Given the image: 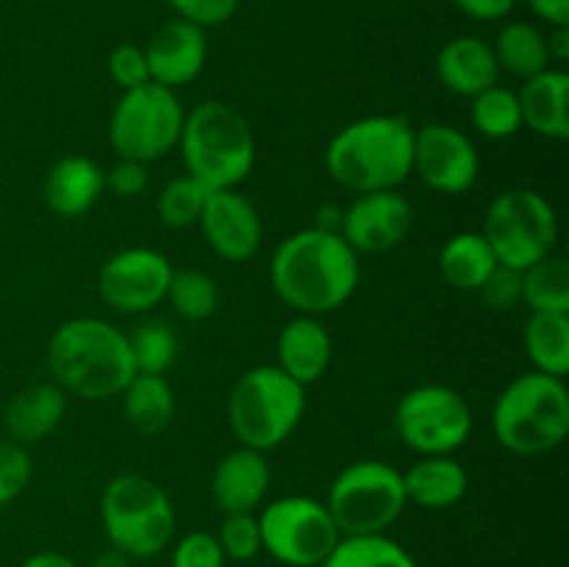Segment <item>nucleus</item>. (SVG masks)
I'll use <instances>...</instances> for the list:
<instances>
[{
	"mask_svg": "<svg viewBox=\"0 0 569 567\" xmlns=\"http://www.w3.org/2000/svg\"><path fill=\"white\" fill-rule=\"evenodd\" d=\"M359 256L339 231L306 228L278 245L270 261V284L278 298L300 315H328L359 287Z\"/></svg>",
	"mask_w": 569,
	"mask_h": 567,
	"instance_id": "nucleus-1",
	"label": "nucleus"
},
{
	"mask_svg": "<svg viewBox=\"0 0 569 567\" xmlns=\"http://www.w3.org/2000/svg\"><path fill=\"white\" fill-rule=\"evenodd\" d=\"M48 365L56 387L83 400L122 395L128 381L137 376L128 337L98 317L61 322L50 337Z\"/></svg>",
	"mask_w": 569,
	"mask_h": 567,
	"instance_id": "nucleus-2",
	"label": "nucleus"
},
{
	"mask_svg": "<svg viewBox=\"0 0 569 567\" xmlns=\"http://www.w3.org/2000/svg\"><path fill=\"white\" fill-rule=\"evenodd\" d=\"M415 128L406 117L376 115L345 126L326 150V167L350 192L398 189L411 176Z\"/></svg>",
	"mask_w": 569,
	"mask_h": 567,
	"instance_id": "nucleus-3",
	"label": "nucleus"
},
{
	"mask_svg": "<svg viewBox=\"0 0 569 567\" xmlns=\"http://www.w3.org/2000/svg\"><path fill=\"white\" fill-rule=\"evenodd\" d=\"M187 176L206 189H237L256 165V137L233 106L206 100L183 117L181 137Z\"/></svg>",
	"mask_w": 569,
	"mask_h": 567,
	"instance_id": "nucleus-4",
	"label": "nucleus"
},
{
	"mask_svg": "<svg viewBox=\"0 0 569 567\" xmlns=\"http://www.w3.org/2000/svg\"><path fill=\"white\" fill-rule=\"evenodd\" d=\"M495 439L520 456L559 448L569 431V392L565 378L526 372L498 395L492 409Z\"/></svg>",
	"mask_w": 569,
	"mask_h": 567,
	"instance_id": "nucleus-5",
	"label": "nucleus"
},
{
	"mask_svg": "<svg viewBox=\"0 0 569 567\" xmlns=\"http://www.w3.org/2000/svg\"><path fill=\"white\" fill-rule=\"evenodd\" d=\"M306 387L278 365L242 372L228 398V426L242 448L272 450L289 439L306 409Z\"/></svg>",
	"mask_w": 569,
	"mask_h": 567,
	"instance_id": "nucleus-6",
	"label": "nucleus"
},
{
	"mask_svg": "<svg viewBox=\"0 0 569 567\" xmlns=\"http://www.w3.org/2000/svg\"><path fill=\"white\" fill-rule=\"evenodd\" d=\"M100 520L111 548L128 559L159 556L176 534V509L170 498L159 484L139 472H122L106 484Z\"/></svg>",
	"mask_w": 569,
	"mask_h": 567,
	"instance_id": "nucleus-7",
	"label": "nucleus"
},
{
	"mask_svg": "<svg viewBox=\"0 0 569 567\" xmlns=\"http://www.w3.org/2000/svg\"><path fill=\"white\" fill-rule=\"evenodd\" d=\"M403 472L387 461L365 459L345 467L328 489L326 509L342 537L387 534L406 509Z\"/></svg>",
	"mask_w": 569,
	"mask_h": 567,
	"instance_id": "nucleus-8",
	"label": "nucleus"
},
{
	"mask_svg": "<svg viewBox=\"0 0 569 567\" xmlns=\"http://www.w3.org/2000/svg\"><path fill=\"white\" fill-rule=\"evenodd\" d=\"M483 237L498 265L522 272L550 256L559 239V217L533 189H509L489 206Z\"/></svg>",
	"mask_w": 569,
	"mask_h": 567,
	"instance_id": "nucleus-9",
	"label": "nucleus"
},
{
	"mask_svg": "<svg viewBox=\"0 0 569 567\" xmlns=\"http://www.w3.org/2000/svg\"><path fill=\"white\" fill-rule=\"evenodd\" d=\"M183 109L176 92L148 81L122 92L109 122L111 148L120 159L150 165L178 145L183 126Z\"/></svg>",
	"mask_w": 569,
	"mask_h": 567,
	"instance_id": "nucleus-10",
	"label": "nucleus"
},
{
	"mask_svg": "<svg viewBox=\"0 0 569 567\" xmlns=\"http://www.w3.org/2000/svg\"><path fill=\"white\" fill-rule=\"evenodd\" d=\"M261 550L287 567H320L342 539L326 504L306 495H287L259 515Z\"/></svg>",
	"mask_w": 569,
	"mask_h": 567,
	"instance_id": "nucleus-11",
	"label": "nucleus"
},
{
	"mask_svg": "<svg viewBox=\"0 0 569 567\" xmlns=\"http://www.w3.org/2000/svg\"><path fill=\"white\" fill-rule=\"evenodd\" d=\"M395 426L406 448L422 456H448L470 437L472 411L456 389L422 384L400 398Z\"/></svg>",
	"mask_w": 569,
	"mask_h": 567,
	"instance_id": "nucleus-12",
	"label": "nucleus"
},
{
	"mask_svg": "<svg viewBox=\"0 0 569 567\" xmlns=\"http://www.w3.org/2000/svg\"><path fill=\"white\" fill-rule=\"evenodd\" d=\"M172 267L153 248H126L111 256L98 276V292L111 309L139 315L167 298Z\"/></svg>",
	"mask_w": 569,
	"mask_h": 567,
	"instance_id": "nucleus-13",
	"label": "nucleus"
},
{
	"mask_svg": "<svg viewBox=\"0 0 569 567\" xmlns=\"http://www.w3.org/2000/svg\"><path fill=\"white\" fill-rule=\"evenodd\" d=\"M411 172L426 187L442 195H461L478 181L481 159L467 133L448 122H428L415 131V159Z\"/></svg>",
	"mask_w": 569,
	"mask_h": 567,
	"instance_id": "nucleus-14",
	"label": "nucleus"
},
{
	"mask_svg": "<svg viewBox=\"0 0 569 567\" xmlns=\"http://www.w3.org/2000/svg\"><path fill=\"white\" fill-rule=\"evenodd\" d=\"M415 226V209L395 189L365 192L342 211L339 233L356 253H387L409 237Z\"/></svg>",
	"mask_w": 569,
	"mask_h": 567,
	"instance_id": "nucleus-15",
	"label": "nucleus"
},
{
	"mask_svg": "<svg viewBox=\"0 0 569 567\" xmlns=\"http://www.w3.org/2000/svg\"><path fill=\"white\" fill-rule=\"evenodd\" d=\"M198 226L217 256L228 261H248L261 245V217L237 189L209 192Z\"/></svg>",
	"mask_w": 569,
	"mask_h": 567,
	"instance_id": "nucleus-16",
	"label": "nucleus"
},
{
	"mask_svg": "<svg viewBox=\"0 0 569 567\" xmlns=\"http://www.w3.org/2000/svg\"><path fill=\"white\" fill-rule=\"evenodd\" d=\"M206 56H209V44H206L203 28L192 26L181 17L164 22L144 48L150 81L167 89L192 83L203 70Z\"/></svg>",
	"mask_w": 569,
	"mask_h": 567,
	"instance_id": "nucleus-17",
	"label": "nucleus"
},
{
	"mask_svg": "<svg viewBox=\"0 0 569 567\" xmlns=\"http://www.w3.org/2000/svg\"><path fill=\"white\" fill-rule=\"evenodd\" d=\"M270 489V465L253 448H237L217 465L211 476V498L226 515L256 511Z\"/></svg>",
	"mask_w": 569,
	"mask_h": 567,
	"instance_id": "nucleus-18",
	"label": "nucleus"
},
{
	"mask_svg": "<svg viewBox=\"0 0 569 567\" xmlns=\"http://www.w3.org/2000/svg\"><path fill=\"white\" fill-rule=\"evenodd\" d=\"M331 354V334L317 317H295L278 334V367L300 387H309L326 376Z\"/></svg>",
	"mask_w": 569,
	"mask_h": 567,
	"instance_id": "nucleus-19",
	"label": "nucleus"
},
{
	"mask_svg": "<svg viewBox=\"0 0 569 567\" xmlns=\"http://www.w3.org/2000/svg\"><path fill=\"white\" fill-rule=\"evenodd\" d=\"M522 126L533 133L548 139L569 137V76L565 70L537 72L526 78L522 89L517 92Z\"/></svg>",
	"mask_w": 569,
	"mask_h": 567,
	"instance_id": "nucleus-20",
	"label": "nucleus"
},
{
	"mask_svg": "<svg viewBox=\"0 0 569 567\" xmlns=\"http://www.w3.org/2000/svg\"><path fill=\"white\" fill-rule=\"evenodd\" d=\"M437 76L450 92L472 100L498 83L500 67L487 42L478 37H456L439 50Z\"/></svg>",
	"mask_w": 569,
	"mask_h": 567,
	"instance_id": "nucleus-21",
	"label": "nucleus"
},
{
	"mask_svg": "<svg viewBox=\"0 0 569 567\" xmlns=\"http://www.w3.org/2000/svg\"><path fill=\"white\" fill-rule=\"evenodd\" d=\"M106 189V176L87 156H64L44 178V200L59 217H81Z\"/></svg>",
	"mask_w": 569,
	"mask_h": 567,
	"instance_id": "nucleus-22",
	"label": "nucleus"
},
{
	"mask_svg": "<svg viewBox=\"0 0 569 567\" xmlns=\"http://www.w3.org/2000/svg\"><path fill=\"white\" fill-rule=\"evenodd\" d=\"M67 409V395L56 384H31L6 406V431L14 442L33 445L59 428Z\"/></svg>",
	"mask_w": 569,
	"mask_h": 567,
	"instance_id": "nucleus-23",
	"label": "nucleus"
},
{
	"mask_svg": "<svg viewBox=\"0 0 569 567\" xmlns=\"http://www.w3.org/2000/svg\"><path fill=\"white\" fill-rule=\"evenodd\" d=\"M467 470L450 456H422L403 472L406 500L422 509H448L467 493Z\"/></svg>",
	"mask_w": 569,
	"mask_h": 567,
	"instance_id": "nucleus-24",
	"label": "nucleus"
},
{
	"mask_svg": "<svg viewBox=\"0 0 569 567\" xmlns=\"http://www.w3.org/2000/svg\"><path fill=\"white\" fill-rule=\"evenodd\" d=\"M495 267H498V259H495L487 237L476 231L450 237L439 253V272L459 292H478L483 281L492 276Z\"/></svg>",
	"mask_w": 569,
	"mask_h": 567,
	"instance_id": "nucleus-25",
	"label": "nucleus"
},
{
	"mask_svg": "<svg viewBox=\"0 0 569 567\" xmlns=\"http://www.w3.org/2000/svg\"><path fill=\"white\" fill-rule=\"evenodd\" d=\"M122 411L139 434H159L176 415V395L164 376L137 372L122 389Z\"/></svg>",
	"mask_w": 569,
	"mask_h": 567,
	"instance_id": "nucleus-26",
	"label": "nucleus"
},
{
	"mask_svg": "<svg viewBox=\"0 0 569 567\" xmlns=\"http://www.w3.org/2000/svg\"><path fill=\"white\" fill-rule=\"evenodd\" d=\"M526 350L537 372L565 378L569 370V315L531 311L526 326Z\"/></svg>",
	"mask_w": 569,
	"mask_h": 567,
	"instance_id": "nucleus-27",
	"label": "nucleus"
},
{
	"mask_svg": "<svg viewBox=\"0 0 569 567\" xmlns=\"http://www.w3.org/2000/svg\"><path fill=\"white\" fill-rule=\"evenodd\" d=\"M492 50L498 67L509 70L511 76H520L522 81L548 70L550 64L548 37L531 22H509L498 33V42H495Z\"/></svg>",
	"mask_w": 569,
	"mask_h": 567,
	"instance_id": "nucleus-28",
	"label": "nucleus"
},
{
	"mask_svg": "<svg viewBox=\"0 0 569 567\" xmlns=\"http://www.w3.org/2000/svg\"><path fill=\"white\" fill-rule=\"evenodd\" d=\"M531 311L569 315V265L559 256H545L522 270V298Z\"/></svg>",
	"mask_w": 569,
	"mask_h": 567,
	"instance_id": "nucleus-29",
	"label": "nucleus"
},
{
	"mask_svg": "<svg viewBox=\"0 0 569 567\" xmlns=\"http://www.w3.org/2000/svg\"><path fill=\"white\" fill-rule=\"evenodd\" d=\"M320 567H420L415 556L387 534L342 537Z\"/></svg>",
	"mask_w": 569,
	"mask_h": 567,
	"instance_id": "nucleus-30",
	"label": "nucleus"
},
{
	"mask_svg": "<svg viewBox=\"0 0 569 567\" xmlns=\"http://www.w3.org/2000/svg\"><path fill=\"white\" fill-rule=\"evenodd\" d=\"M472 126L489 139H506L515 137L522 128L520 117V103H517V94L509 92L503 87H489L487 92L476 94L470 106Z\"/></svg>",
	"mask_w": 569,
	"mask_h": 567,
	"instance_id": "nucleus-31",
	"label": "nucleus"
},
{
	"mask_svg": "<svg viewBox=\"0 0 569 567\" xmlns=\"http://www.w3.org/2000/svg\"><path fill=\"white\" fill-rule=\"evenodd\" d=\"M167 298L183 320H206L217 309V284L203 270H172Z\"/></svg>",
	"mask_w": 569,
	"mask_h": 567,
	"instance_id": "nucleus-32",
	"label": "nucleus"
},
{
	"mask_svg": "<svg viewBox=\"0 0 569 567\" xmlns=\"http://www.w3.org/2000/svg\"><path fill=\"white\" fill-rule=\"evenodd\" d=\"M211 189H206L198 178L178 176L167 183L156 200V211H159L161 222L170 228H189L200 220L203 215L206 198Z\"/></svg>",
	"mask_w": 569,
	"mask_h": 567,
	"instance_id": "nucleus-33",
	"label": "nucleus"
},
{
	"mask_svg": "<svg viewBox=\"0 0 569 567\" xmlns=\"http://www.w3.org/2000/svg\"><path fill=\"white\" fill-rule=\"evenodd\" d=\"M131 345L133 370L148 372V376H164L167 367L172 365L178 350V339L164 322H144L128 337Z\"/></svg>",
	"mask_w": 569,
	"mask_h": 567,
	"instance_id": "nucleus-34",
	"label": "nucleus"
},
{
	"mask_svg": "<svg viewBox=\"0 0 569 567\" xmlns=\"http://www.w3.org/2000/svg\"><path fill=\"white\" fill-rule=\"evenodd\" d=\"M220 543L226 559L233 561H250L261 554V531L259 517L253 511H237V515H226L220 531L214 534Z\"/></svg>",
	"mask_w": 569,
	"mask_h": 567,
	"instance_id": "nucleus-35",
	"label": "nucleus"
},
{
	"mask_svg": "<svg viewBox=\"0 0 569 567\" xmlns=\"http://www.w3.org/2000/svg\"><path fill=\"white\" fill-rule=\"evenodd\" d=\"M31 472L33 465L26 445L14 439H0V506L11 504L26 493Z\"/></svg>",
	"mask_w": 569,
	"mask_h": 567,
	"instance_id": "nucleus-36",
	"label": "nucleus"
},
{
	"mask_svg": "<svg viewBox=\"0 0 569 567\" xmlns=\"http://www.w3.org/2000/svg\"><path fill=\"white\" fill-rule=\"evenodd\" d=\"M226 561L214 534L189 531L172 548L170 567H226Z\"/></svg>",
	"mask_w": 569,
	"mask_h": 567,
	"instance_id": "nucleus-37",
	"label": "nucleus"
},
{
	"mask_svg": "<svg viewBox=\"0 0 569 567\" xmlns=\"http://www.w3.org/2000/svg\"><path fill=\"white\" fill-rule=\"evenodd\" d=\"M109 72L111 81H114L122 92L137 89L150 81L148 59H144V50L137 48V44H117L109 56Z\"/></svg>",
	"mask_w": 569,
	"mask_h": 567,
	"instance_id": "nucleus-38",
	"label": "nucleus"
},
{
	"mask_svg": "<svg viewBox=\"0 0 569 567\" xmlns=\"http://www.w3.org/2000/svg\"><path fill=\"white\" fill-rule=\"evenodd\" d=\"M178 17L198 28L222 26L231 20L239 9V0H170Z\"/></svg>",
	"mask_w": 569,
	"mask_h": 567,
	"instance_id": "nucleus-39",
	"label": "nucleus"
},
{
	"mask_svg": "<svg viewBox=\"0 0 569 567\" xmlns=\"http://www.w3.org/2000/svg\"><path fill=\"white\" fill-rule=\"evenodd\" d=\"M478 292L492 309H511L522 298V272L498 265Z\"/></svg>",
	"mask_w": 569,
	"mask_h": 567,
	"instance_id": "nucleus-40",
	"label": "nucleus"
},
{
	"mask_svg": "<svg viewBox=\"0 0 569 567\" xmlns=\"http://www.w3.org/2000/svg\"><path fill=\"white\" fill-rule=\"evenodd\" d=\"M106 189L117 198H137L148 189V165L133 159H120L109 172H106Z\"/></svg>",
	"mask_w": 569,
	"mask_h": 567,
	"instance_id": "nucleus-41",
	"label": "nucleus"
},
{
	"mask_svg": "<svg viewBox=\"0 0 569 567\" xmlns=\"http://www.w3.org/2000/svg\"><path fill=\"white\" fill-rule=\"evenodd\" d=\"M517 0H453V6L459 11H465L467 17L472 20H483V22H492L500 20V17L509 14L515 9Z\"/></svg>",
	"mask_w": 569,
	"mask_h": 567,
	"instance_id": "nucleus-42",
	"label": "nucleus"
},
{
	"mask_svg": "<svg viewBox=\"0 0 569 567\" xmlns=\"http://www.w3.org/2000/svg\"><path fill=\"white\" fill-rule=\"evenodd\" d=\"M528 6L548 26H569V0H528Z\"/></svg>",
	"mask_w": 569,
	"mask_h": 567,
	"instance_id": "nucleus-43",
	"label": "nucleus"
},
{
	"mask_svg": "<svg viewBox=\"0 0 569 567\" xmlns=\"http://www.w3.org/2000/svg\"><path fill=\"white\" fill-rule=\"evenodd\" d=\"M20 567H78L70 556L59 554V550H39V554L28 556Z\"/></svg>",
	"mask_w": 569,
	"mask_h": 567,
	"instance_id": "nucleus-44",
	"label": "nucleus"
},
{
	"mask_svg": "<svg viewBox=\"0 0 569 567\" xmlns=\"http://www.w3.org/2000/svg\"><path fill=\"white\" fill-rule=\"evenodd\" d=\"M548 53H550V59H556V61L569 59V26L553 28V33L548 37Z\"/></svg>",
	"mask_w": 569,
	"mask_h": 567,
	"instance_id": "nucleus-45",
	"label": "nucleus"
},
{
	"mask_svg": "<svg viewBox=\"0 0 569 567\" xmlns=\"http://www.w3.org/2000/svg\"><path fill=\"white\" fill-rule=\"evenodd\" d=\"M133 559H128L126 554H120L117 548H109L103 550V554L94 556L92 561H89V567H131Z\"/></svg>",
	"mask_w": 569,
	"mask_h": 567,
	"instance_id": "nucleus-46",
	"label": "nucleus"
}]
</instances>
